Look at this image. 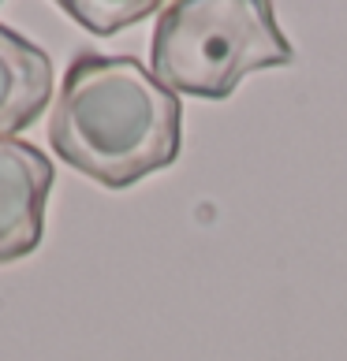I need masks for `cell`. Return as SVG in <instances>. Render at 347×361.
<instances>
[{"instance_id":"6da1fadb","label":"cell","mask_w":347,"mask_h":361,"mask_svg":"<svg viewBox=\"0 0 347 361\" xmlns=\"http://www.w3.org/2000/svg\"><path fill=\"white\" fill-rule=\"evenodd\" d=\"M183 109L135 56L78 52L49 116V145L68 168L127 190L180 157Z\"/></svg>"},{"instance_id":"7a4b0ae2","label":"cell","mask_w":347,"mask_h":361,"mask_svg":"<svg viewBox=\"0 0 347 361\" xmlns=\"http://www.w3.org/2000/svg\"><path fill=\"white\" fill-rule=\"evenodd\" d=\"M295 60L265 0H176L157 11L150 75L172 93L228 101L247 75Z\"/></svg>"},{"instance_id":"3957f363","label":"cell","mask_w":347,"mask_h":361,"mask_svg":"<svg viewBox=\"0 0 347 361\" xmlns=\"http://www.w3.org/2000/svg\"><path fill=\"white\" fill-rule=\"evenodd\" d=\"M52 183L57 168L37 145L0 135V264L23 261L42 246Z\"/></svg>"},{"instance_id":"277c9868","label":"cell","mask_w":347,"mask_h":361,"mask_svg":"<svg viewBox=\"0 0 347 361\" xmlns=\"http://www.w3.org/2000/svg\"><path fill=\"white\" fill-rule=\"evenodd\" d=\"M52 60L42 45L0 23V135L34 127L52 97Z\"/></svg>"},{"instance_id":"5b68a950","label":"cell","mask_w":347,"mask_h":361,"mask_svg":"<svg viewBox=\"0 0 347 361\" xmlns=\"http://www.w3.org/2000/svg\"><path fill=\"white\" fill-rule=\"evenodd\" d=\"M60 8L68 16L86 26L90 34H119L124 26H135L146 16H157L165 4H153V0H60Z\"/></svg>"}]
</instances>
